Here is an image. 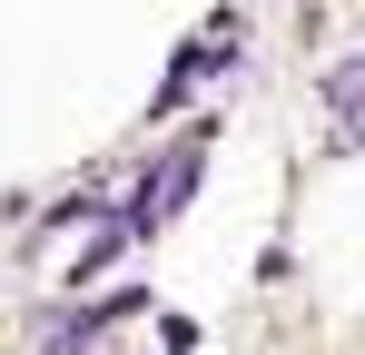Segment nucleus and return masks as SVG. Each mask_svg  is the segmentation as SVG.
Instances as JSON below:
<instances>
[{
  "mask_svg": "<svg viewBox=\"0 0 365 355\" xmlns=\"http://www.w3.org/2000/svg\"><path fill=\"white\" fill-rule=\"evenodd\" d=\"M138 306H148V287H119V296H99V306H79V316H40L30 346H40V355H89L119 316H138Z\"/></svg>",
  "mask_w": 365,
  "mask_h": 355,
  "instance_id": "1",
  "label": "nucleus"
},
{
  "mask_svg": "<svg viewBox=\"0 0 365 355\" xmlns=\"http://www.w3.org/2000/svg\"><path fill=\"white\" fill-rule=\"evenodd\" d=\"M326 109L365 138V59H336V69H326Z\"/></svg>",
  "mask_w": 365,
  "mask_h": 355,
  "instance_id": "2",
  "label": "nucleus"
}]
</instances>
